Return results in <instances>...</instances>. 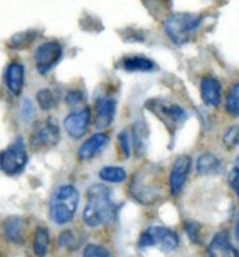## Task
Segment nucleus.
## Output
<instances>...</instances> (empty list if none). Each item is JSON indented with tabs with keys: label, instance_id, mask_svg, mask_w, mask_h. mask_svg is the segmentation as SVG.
<instances>
[{
	"label": "nucleus",
	"instance_id": "11",
	"mask_svg": "<svg viewBox=\"0 0 239 257\" xmlns=\"http://www.w3.org/2000/svg\"><path fill=\"white\" fill-rule=\"evenodd\" d=\"M208 257H239L238 249L231 243L226 232H219L208 246Z\"/></svg>",
	"mask_w": 239,
	"mask_h": 257
},
{
	"label": "nucleus",
	"instance_id": "28",
	"mask_svg": "<svg viewBox=\"0 0 239 257\" xmlns=\"http://www.w3.org/2000/svg\"><path fill=\"white\" fill-rule=\"evenodd\" d=\"M118 144L121 148V152L124 155V158H130L131 156V144H130V135L127 131H121L118 135Z\"/></svg>",
	"mask_w": 239,
	"mask_h": 257
},
{
	"label": "nucleus",
	"instance_id": "17",
	"mask_svg": "<svg viewBox=\"0 0 239 257\" xmlns=\"http://www.w3.org/2000/svg\"><path fill=\"white\" fill-rule=\"evenodd\" d=\"M24 232V219L20 216H9L5 221V235L14 243H20Z\"/></svg>",
	"mask_w": 239,
	"mask_h": 257
},
{
	"label": "nucleus",
	"instance_id": "27",
	"mask_svg": "<svg viewBox=\"0 0 239 257\" xmlns=\"http://www.w3.org/2000/svg\"><path fill=\"white\" fill-rule=\"evenodd\" d=\"M225 145L228 148H233L239 144V125L231 126L224 137Z\"/></svg>",
	"mask_w": 239,
	"mask_h": 257
},
{
	"label": "nucleus",
	"instance_id": "3",
	"mask_svg": "<svg viewBox=\"0 0 239 257\" xmlns=\"http://www.w3.org/2000/svg\"><path fill=\"white\" fill-rule=\"evenodd\" d=\"M200 23H201L200 16L179 13L170 16L168 20L165 21L163 28L169 38L175 42L176 45H183L189 41L191 34L200 26Z\"/></svg>",
	"mask_w": 239,
	"mask_h": 257
},
{
	"label": "nucleus",
	"instance_id": "14",
	"mask_svg": "<svg viewBox=\"0 0 239 257\" xmlns=\"http://www.w3.org/2000/svg\"><path fill=\"white\" fill-rule=\"evenodd\" d=\"M6 86L13 96H20L24 86V66L19 62L9 65L6 70Z\"/></svg>",
	"mask_w": 239,
	"mask_h": 257
},
{
	"label": "nucleus",
	"instance_id": "4",
	"mask_svg": "<svg viewBox=\"0 0 239 257\" xmlns=\"http://www.w3.org/2000/svg\"><path fill=\"white\" fill-rule=\"evenodd\" d=\"M159 247L162 251H172L179 246V236L175 230L166 226H149L141 233L138 239V247Z\"/></svg>",
	"mask_w": 239,
	"mask_h": 257
},
{
	"label": "nucleus",
	"instance_id": "13",
	"mask_svg": "<svg viewBox=\"0 0 239 257\" xmlns=\"http://www.w3.org/2000/svg\"><path fill=\"white\" fill-rule=\"evenodd\" d=\"M115 114V100L114 98H103L98 101L94 115V125L98 130H104L111 125Z\"/></svg>",
	"mask_w": 239,
	"mask_h": 257
},
{
	"label": "nucleus",
	"instance_id": "33",
	"mask_svg": "<svg viewBox=\"0 0 239 257\" xmlns=\"http://www.w3.org/2000/svg\"><path fill=\"white\" fill-rule=\"evenodd\" d=\"M236 163H238V167H239V158H238V160H236Z\"/></svg>",
	"mask_w": 239,
	"mask_h": 257
},
{
	"label": "nucleus",
	"instance_id": "23",
	"mask_svg": "<svg viewBox=\"0 0 239 257\" xmlns=\"http://www.w3.org/2000/svg\"><path fill=\"white\" fill-rule=\"evenodd\" d=\"M162 114L166 115L173 124H182L184 119L187 118L186 111L179 105H168V107H162Z\"/></svg>",
	"mask_w": 239,
	"mask_h": 257
},
{
	"label": "nucleus",
	"instance_id": "29",
	"mask_svg": "<svg viewBox=\"0 0 239 257\" xmlns=\"http://www.w3.org/2000/svg\"><path fill=\"white\" fill-rule=\"evenodd\" d=\"M21 118L24 121H28L31 119L33 114H34V104L30 98H24L23 100V104H21Z\"/></svg>",
	"mask_w": 239,
	"mask_h": 257
},
{
	"label": "nucleus",
	"instance_id": "8",
	"mask_svg": "<svg viewBox=\"0 0 239 257\" xmlns=\"http://www.w3.org/2000/svg\"><path fill=\"white\" fill-rule=\"evenodd\" d=\"M59 126L54 118H48L42 125H40L31 137V146L34 149H48L59 142Z\"/></svg>",
	"mask_w": 239,
	"mask_h": 257
},
{
	"label": "nucleus",
	"instance_id": "15",
	"mask_svg": "<svg viewBox=\"0 0 239 257\" xmlns=\"http://www.w3.org/2000/svg\"><path fill=\"white\" fill-rule=\"evenodd\" d=\"M201 98L207 105H218L221 101V84L214 77H204L201 80Z\"/></svg>",
	"mask_w": 239,
	"mask_h": 257
},
{
	"label": "nucleus",
	"instance_id": "26",
	"mask_svg": "<svg viewBox=\"0 0 239 257\" xmlns=\"http://www.w3.org/2000/svg\"><path fill=\"white\" fill-rule=\"evenodd\" d=\"M75 243H76V237H75L72 230H63L62 233L58 236V246H59V247H68V249H72Z\"/></svg>",
	"mask_w": 239,
	"mask_h": 257
},
{
	"label": "nucleus",
	"instance_id": "25",
	"mask_svg": "<svg viewBox=\"0 0 239 257\" xmlns=\"http://www.w3.org/2000/svg\"><path fill=\"white\" fill-rule=\"evenodd\" d=\"M83 257H111V253L98 244H89L83 250Z\"/></svg>",
	"mask_w": 239,
	"mask_h": 257
},
{
	"label": "nucleus",
	"instance_id": "12",
	"mask_svg": "<svg viewBox=\"0 0 239 257\" xmlns=\"http://www.w3.org/2000/svg\"><path fill=\"white\" fill-rule=\"evenodd\" d=\"M108 144V137L103 132H97L94 135H91L87 141H84L77 151L79 159L89 160L94 158L105 145Z\"/></svg>",
	"mask_w": 239,
	"mask_h": 257
},
{
	"label": "nucleus",
	"instance_id": "31",
	"mask_svg": "<svg viewBox=\"0 0 239 257\" xmlns=\"http://www.w3.org/2000/svg\"><path fill=\"white\" fill-rule=\"evenodd\" d=\"M228 180H229L231 187L236 191V194H238L239 197V167H236V169H233V170H232L231 173H229Z\"/></svg>",
	"mask_w": 239,
	"mask_h": 257
},
{
	"label": "nucleus",
	"instance_id": "7",
	"mask_svg": "<svg viewBox=\"0 0 239 257\" xmlns=\"http://www.w3.org/2000/svg\"><path fill=\"white\" fill-rule=\"evenodd\" d=\"M62 56V45L58 41L44 42L38 48L35 49L34 61L37 70L41 75H47L49 70L55 68Z\"/></svg>",
	"mask_w": 239,
	"mask_h": 257
},
{
	"label": "nucleus",
	"instance_id": "2",
	"mask_svg": "<svg viewBox=\"0 0 239 257\" xmlns=\"http://www.w3.org/2000/svg\"><path fill=\"white\" fill-rule=\"evenodd\" d=\"M79 205V191L72 184L56 188L49 201V215L56 225H65L73 219Z\"/></svg>",
	"mask_w": 239,
	"mask_h": 257
},
{
	"label": "nucleus",
	"instance_id": "1",
	"mask_svg": "<svg viewBox=\"0 0 239 257\" xmlns=\"http://www.w3.org/2000/svg\"><path fill=\"white\" fill-rule=\"evenodd\" d=\"M120 205L111 200V190L104 184H93L87 190V204L83 211V221L90 228L111 223Z\"/></svg>",
	"mask_w": 239,
	"mask_h": 257
},
{
	"label": "nucleus",
	"instance_id": "6",
	"mask_svg": "<svg viewBox=\"0 0 239 257\" xmlns=\"http://www.w3.org/2000/svg\"><path fill=\"white\" fill-rule=\"evenodd\" d=\"M28 156L23 139L17 138L7 149L0 152V172L7 176L20 174L27 166Z\"/></svg>",
	"mask_w": 239,
	"mask_h": 257
},
{
	"label": "nucleus",
	"instance_id": "16",
	"mask_svg": "<svg viewBox=\"0 0 239 257\" xmlns=\"http://www.w3.org/2000/svg\"><path fill=\"white\" fill-rule=\"evenodd\" d=\"M222 170L221 160L215 158L212 153H203L197 160V173L208 176V174H218Z\"/></svg>",
	"mask_w": 239,
	"mask_h": 257
},
{
	"label": "nucleus",
	"instance_id": "22",
	"mask_svg": "<svg viewBox=\"0 0 239 257\" xmlns=\"http://www.w3.org/2000/svg\"><path fill=\"white\" fill-rule=\"evenodd\" d=\"M226 111L233 117H239V84L232 86L226 96Z\"/></svg>",
	"mask_w": 239,
	"mask_h": 257
},
{
	"label": "nucleus",
	"instance_id": "30",
	"mask_svg": "<svg viewBox=\"0 0 239 257\" xmlns=\"http://www.w3.org/2000/svg\"><path fill=\"white\" fill-rule=\"evenodd\" d=\"M84 100V94L80 90H72L68 91L66 94V103L69 105H77L80 101Z\"/></svg>",
	"mask_w": 239,
	"mask_h": 257
},
{
	"label": "nucleus",
	"instance_id": "18",
	"mask_svg": "<svg viewBox=\"0 0 239 257\" xmlns=\"http://www.w3.org/2000/svg\"><path fill=\"white\" fill-rule=\"evenodd\" d=\"M123 68L127 72H151L155 69V63L145 56H128L123 61Z\"/></svg>",
	"mask_w": 239,
	"mask_h": 257
},
{
	"label": "nucleus",
	"instance_id": "32",
	"mask_svg": "<svg viewBox=\"0 0 239 257\" xmlns=\"http://www.w3.org/2000/svg\"><path fill=\"white\" fill-rule=\"evenodd\" d=\"M236 239L239 240V221H238V225H236Z\"/></svg>",
	"mask_w": 239,
	"mask_h": 257
},
{
	"label": "nucleus",
	"instance_id": "21",
	"mask_svg": "<svg viewBox=\"0 0 239 257\" xmlns=\"http://www.w3.org/2000/svg\"><path fill=\"white\" fill-rule=\"evenodd\" d=\"M37 103L44 111H49L56 105L55 94L48 89H42L37 93Z\"/></svg>",
	"mask_w": 239,
	"mask_h": 257
},
{
	"label": "nucleus",
	"instance_id": "5",
	"mask_svg": "<svg viewBox=\"0 0 239 257\" xmlns=\"http://www.w3.org/2000/svg\"><path fill=\"white\" fill-rule=\"evenodd\" d=\"M130 194L135 201L141 204H151L159 195V183L151 170H140L134 174L133 181L130 184Z\"/></svg>",
	"mask_w": 239,
	"mask_h": 257
},
{
	"label": "nucleus",
	"instance_id": "9",
	"mask_svg": "<svg viewBox=\"0 0 239 257\" xmlns=\"http://www.w3.org/2000/svg\"><path fill=\"white\" fill-rule=\"evenodd\" d=\"M90 124V108L84 107L80 111H75L68 114V117L63 121V126L70 138L79 139L83 137Z\"/></svg>",
	"mask_w": 239,
	"mask_h": 257
},
{
	"label": "nucleus",
	"instance_id": "10",
	"mask_svg": "<svg viewBox=\"0 0 239 257\" xmlns=\"http://www.w3.org/2000/svg\"><path fill=\"white\" fill-rule=\"evenodd\" d=\"M190 166H191V159L187 155H182L175 160L172 172H170V177H169V187H170L172 195L180 194V191L184 187L186 179L189 176Z\"/></svg>",
	"mask_w": 239,
	"mask_h": 257
},
{
	"label": "nucleus",
	"instance_id": "24",
	"mask_svg": "<svg viewBox=\"0 0 239 257\" xmlns=\"http://www.w3.org/2000/svg\"><path fill=\"white\" fill-rule=\"evenodd\" d=\"M35 35L37 34H35L34 31H27V33H23V34L14 35L13 38H12V45L16 49L26 48V47H28L37 38Z\"/></svg>",
	"mask_w": 239,
	"mask_h": 257
},
{
	"label": "nucleus",
	"instance_id": "19",
	"mask_svg": "<svg viewBox=\"0 0 239 257\" xmlns=\"http://www.w3.org/2000/svg\"><path fill=\"white\" fill-rule=\"evenodd\" d=\"M49 247V232L44 226H38L34 233L33 250L37 257H45Z\"/></svg>",
	"mask_w": 239,
	"mask_h": 257
},
{
	"label": "nucleus",
	"instance_id": "20",
	"mask_svg": "<svg viewBox=\"0 0 239 257\" xmlns=\"http://www.w3.org/2000/svg\"><path fill=\"white\" fill-rule=\"evenodd\" d=\"M98 177L103 181H107V183H121L127 179V173L123 167L105 166L100 169Z\"/></svg>",
	"mask_w": 239,
	"mask_h": 257
}]
</instances>
